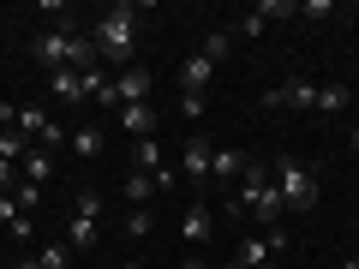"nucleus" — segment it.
Masks as SVG:
<instances>
[{"mask_svg":"<svg viewBox=\"0 0 359 269\" xmlns=\"http://www.w3.org/2000/svg\"><path fill=\"white\" fill-rule=\"evenodd\" d=\"M36 192H42V186H30V179H18V186H13V198H18V209H25V216L36 209Z\"/></svg>","mask_w":359,"mask_h":269,"instance_id":"obj_25","label":"nucleus"},{"mask_svg":"<svg viewBox=\"0 0 359 269\" xmlns=\"http://www.w3.org/2000/svg\"><path fill=\"white\" fill-rule=\"evenodd\" d=\"M102 144H108L102 126H78V132H72V150H78V156H102Z\"/></svg>","mask_w":359,"mask_h":269,"instance_id":"obj_19","label":"nucleus"},{"mask_svg":"<svg viewBox=\"0 0 359 269\" xmlns=\"http://www.w3.org/2000/svg\"><path fill=\"white\" fill-rule=\"evenodd\" d=\"M264 269H269V263H264Z\"/></svg>","mask_w":359,"mask_h":269,"instance_id":"obj_36","label":"nucleus"},{"mask_svg":"<svg viewBox=\"0 0 359 269\" xmlns=\"http://www.w3.org/2000/svg\"><path fill=\"white\" fill-rule=\"evenodd\" d=\"M252 36H264V13H257V6L240 18V25H233V42H252Z\"/></svg>","mask_w":359,"mask_h":269,"instance_id":"obj_22","label":"nucleus"},{"mask_svg":"<svg viewBox=\"0 0 359 269\" xmlns=\"http://www.w3.org/2000/svg\"><path fill=\"white\" fill-rule=\"evenodd\" d=\"M150 198H156V179L132 167V174H126V204H132V209H144V204H150Z\"/></svg>","mask_w":359,"mask_h":269,"instance_id":"obj_18","label":"nucleus"},{"mask_svg":"<svg viewBox=\"0 0 359 269\" xmlns=\"http://www.w3.org/2000/svg\"><path fill=\"white\" fill-rule=\"evenodd\" d=\"M90 42H96V60H108V66L126 72L132 42H138V13H132V6H108V13L96 18V30H90Z\"/></svg>","mask_w":359,"mask_h":269,"instance_id":"obj_1","label":"nucleus"},{"mask_svg":"<svg viewBox=\"0 0 359 269\" xmlns=\"http://www.w3.org/2000/svg\"><path fill=\"white\" fill-rule=\"evenodd\" d=\"M48 90H54V102L78 108L84 102V72H48Z\"/></svg>","mask_w":359,"mask_h":269,"instance_id":"obj_13","label":"nucleus"},{"mask_svg":"<svg viewBox=\"0 0 359 269\" xmlns=\"http://www.w3.org/2000/svg\"><path fill=\"white\" fill-rule=\"evenodd\" d=\"M126 233L144 240V233H150V209H126Z\"/></svg>","mask_w":359,"mask_h":269,"instance_id":"obj_26","label":"nucleus"},{"mask_svg":"<svg viewBox=\"0 0 359 269\" xmlns=\"http://www.w3.org/2000/svg\"><path fill=\"white\" fill-rule=\"evenodd\" d=\"M264 108L269 114H282V108H318V84L311 78H287V84L264 90Z\"/></svg>","mask_w":359,"mask_h":269,"instance_id":"obj_4","label":"nucleus"},{"mask_svg":"<svg viewBox=\"0 0 359 269\" xmlns=\"http://www.w3.org/2000/svg\"><path fill=\"white\" fill-rule=\"evenodd\" d=\"M180 233H186V245H210V233H216V216H210V204H186V216H180Z\"/></svg>","mask_w":359,"mask_h":269,"instance_id":"obj_7","label":"nucleus"},{"mask_svg":"<svg viewBox=\"0 0 359 269\" xmlns=\"http://www.w3.org/2000/svg\"><path fill=\"white\" fill-rule=\"evenodd\" d=\"M25 150H30V138H25V132H0V162H25Z\"/></svg>","mask_w":359,"mask_h":269,"instance_id":"obj_20","label":"nucleus"},{"mask_svg":"<svg viewBox=\"0 0 359 269\" xmlns=\"http://www.w3.org/2000/svg\"><path fill=\"white\" fill-rule=\"evenodd\" d=\"M180 269H210V263H204V257H186V263H180Z\"/></svg>","mask_w":359,"mask_h":269,"instance_id":"obj_30","label":"nucleus"},{"mask_svg":"<svg viewBox=\"0 0 359 269\" xmlns=\"http://www.w3.org/2000/svg\"><path fill=\"white\" fill-rule=\"evenodd\" d=\"M18 216H25V209H18V198H13V192H0V221H6V228H13Z\"/></svg>","mask_w":359,"mask_h":269,"instance_id":"obj_28","label":"nucleus"},{"mask_svg":"<svg viewBox=\"0 0 359 269\" xmlns=\"http://www.w3.org/2000/svg\"><path fill=\"white\" fill-rule=\"evenodd\" d=\"M210 156H216V150H210L204 138H192L186 150H180V174L192 179V186H204V179H210Z\"/></svg>","mask_w":359,"mask_h":269,"instance_id":"obj_8","label":"nucleus"},{"mask_svg":"<svg viewBox=\"0 0 359 269\" xmlns=\"http://www.w3.org/2000/svg\"><path fill=\"white\" fill-rule=\"evenodd\" d=\"M180 114H186V120H198V114H204V96H192V90H180Z\"/></svg>","mask_w":359,"mask_h":269,"instance_id":"obj_27","label":"nucleus"},{"mask_svg":"<svg viewBox=\"0 0 359 269\" xmlns=\"http://www.w3.org/2000/svg\"><path fill=\"white\" fill-rule=\"evenodd\" d=\"M245 162H252L245 150H216L210 156V179H216V186H233V179L245 174Z\"/></svg>","mask_w":359,"mask_h":269,"instance_id":"obj_11","label":"nucleus"},{"mask_svg":"<svg viewBox=\"0 0 359 269\" xmlns=\"http://www.w3.org/2000/svg\"><path fill=\"white\" fill-rule=\"evenodd\" d=\"M120 132H126V138H156V108L150 102H132V108H120Z\"/></svg>","mask_w":359,"mask_h":269,"instance_id":"obj_9","label":"nucleus"},{"mask_svg":"<svg viewBox=\"0 0 359 269\" xmlns=\"http://www.w3.org/2000/svg\"><path fill=\"white\" fill-rule=\"evenodd\" d=\"M257 13H264V25H269V18H294V13H299V0H264Z\"/></svg>","mask_w":359,"mask_h":269,"instance_id":"obj_23","label":"nucleus"},{"mask_svg":"<svg viewBox=\"0 0 359 269\" xmlns=\"http://www.w3.org/2000/svg\"><path fill=\"white\" fill-rule=\"evenodd\" d=\"M126 269H144V263H126Z\"/></svg>","mask_w":359,"mask_h":269,"instance_id":"obj_34","label":"nucleus"},{"mask_svg":"<svg viewBox=\"0 0 359 269\" xmlns=\"http://www.w3.org/2000/svg\"><path fill=\"white\" fill-rule=\"evenodd\" d=\"M66 263H72V245H48V251H42V269H66Z\"/></svg>","mask_w":359,"mask_h":269,"instance_id":"obj_24","label":"nucleus"},{"mask_svg":"<svg viewBox=\"0 0 359 269\" xmlns=\"http://www.w3.org/2000/svg\"><path fill=\"white\" fill-rule=\"evenodd\" d=\"M132 167H138V174H168V162H162V144L156 138H138V150H132Z\"/></svg>","mask_w":359,"mask_h":269,"instance_id":"obj_15","label":"nucleus"},{"mask_svg":"<svg viewBox=\"0 0 359 269\" xmlns=\"http://www.w3.org/2000/svg\"><path fill=\"white\" fill-rule=\"evenodd\" d=\"M18 167H25V179H30V186H42V179L54 174V150H42V144H30V150H25V162H18Z\"/></svg>","mask_w":359,"mask_h":269,"instance_id":"obj_16","label":"nucleus"},{"mask_svg":"<svg viewBox=\"0 0 359 269\" xmlns=\"http://www.w3.org/2000/svg\"><path fill=\"white\" fill-rule=\"evenodd\" d=\"M228 48H233V30H210L198 54H204V60H228Z\"/></svg>","mask_w":359,"mask_h":269,"instance_id":"obj_21","label":"nucleus"},{"mask_svg":"<svg viewBox=\"0 0 359 269\" xmlns=\"http://www.w3.org/2000/svg\"><path fill=\"white\" fill-rule=\"evenodd\" d=\"M347 102H353V90H347V84H318V114H341Z\"/></svg>","mask_w":359,"mask_h":269,"instance_id":"obj_17","label":"nucleus"},{"mask_svg":"<svg viewBox=\"0 0 359 269\" xmlns=\"http://www.w3.org/2000/svg\"><path fill=\"white\" fill-rule=\"evenodd\" d=\"M114 96H120V108L150 102V66H126V72L114 78Z\"/></svg>","mask_w":359,"mask_h":269,"instance_id":"obj_6","label":"nucleus"},{"mask_svg":"<svg viewBox=\"0 0 359 269\" xmlns=\"http://www.w3.org/2000/svg\"><path fill=\"white\" fill-rule=\"evenodd\" d=\"M347 144H353V150H359V126H353V138H347Z\"/></svg>","mask_w":359,"mask_h":269,"instance_id":"obj_33","label":"nucleus"},{"mask_svg":"<svg viewBox=\"0 0 359 269\" xmlns=\"http://www.w3.org/2000/svg\"><path fill=\"white\" fill-rule=\"evenodd\" d=\"M282 209H287V204H282V192H276V179H269V186H264V192H257V204L245 209V216H257V221H264V233H269V228H276V216H282Z\"/></svg>","mask_w":359,"mask_h":269,"instance_id":"obj_14","label":"nucleus"},{"mask_svg":"<svg viewBox=\"0 0 359 269\" xmlns=\"http://www.w3.org/2000/svg\"><path fill=\"white\" fill-rule=\"evenodd\" d=\"M269 179H276V192H282L287 209H311V204H318V174H311L306 162H294V156H282Z\"/></svg>","mask_w":359,"mask_h":269,"instance_id":"obj_2","label":"nucleus"},{"mask_svg":"<svg viewBox=\"0 0 359 269\" xmlns=\"http://www.w3.org/2000/svg\"><path fill=\"white\" fill-rule=\"evenodd\" d=\"M18 269H42V257H25V263H18Z\"/></svg>","mask_w":359,"mask_h":269,"instance_id":"obj_31","label":"nucleus"},{"mask_svg":"<svg viewBox=\"0 0 359 269\" xmlns=\"http://www.w3.org/2000/svg\"><path fill=\"white\" fill-rule=\"evenodd\" d=\"M13 126L25 132L30 144H42V132L54 126V114H48V108H42V102H25V108H18V120H13Z\"/></svg>","mask_w":359,"mask_h":269,"instance_id":"obj_12","label":"nucleus"},{"mask_svg":"<svg viewBox=\"0 0 359 269\" xmlns=\"http://www.w3.org/2000/svg\"><path fill=\"white\" fill-rule=\"evenodd\" d=\"M210 78H216V60H204V54H192V60H180V90H192V96H204Z\"/></svg>","mask_w":359,"mask_h":269,"instance_id":"obj_10","label":"nucleus"},{"mask_svg":"<svg viewBox=\"0 0 359 269\" xmlns=\"http://www.w3.org/2000/svg\"><path fill=\"white\" fill-rule=\"evenodd\" d=\"M96 216H102V198L96 192H84L78 198V209H72V221H66V245H72V251H90V245H96Z\"/></svg>","mask_w":359,"mask_h":269,"instance_id":"obj_3","label":"nucleus"},{"mask_svg":"<svg viewBox=\"0 0 359 269\" xmlns=\"http://www.w3.org/2000/svg\"><path fill=\"white\" fill-rule=\"evenodd\" d=\"M341 269H359V257H347V263H341Z\"/></svg>","mask_w":359,"mask_h":269,"instance_id":"obj_32","label":"nucleus"},{"mask_svg":"<svg viewBox=\"0 0 359 269\" xmlns=\"http://www.w3.org/2000/svg\"><path fill=\"white\" fill-rule=\"evenodd\" d=\"M13 120H18V108H13V102H0V132H13Z\"/></svg>","mask_w":359,"mask_h":269,"instance_id":"obj_29","label":"nucleus"},{"mask_svg":"<svg viewBox=\"0 0 359 269\" xmlns=\"http://www.w3.org/2000/svg\"><path fill=\"white\" fill-rule=\"evenodd\" d=\"M276 251H287V233H282V228H269V233H252V240H245L240 251H233V263H240V269H264Z\"/></svg>","mask_w":359,"mask_h":269,"instance_id":"obj_5","label":"nucleus"},{"mask_svg":"<svg viewBox=\"0 0 359 269\" xmlns=\"http://www.w3.org/2000/svg\"><path fill=\"white\" fill-rule=\"evenodd\" d=\"M233 269H240V263H233Z\"/></svg>","mask_w":359,"mask_h":269,"instance_id":"obj_35","label":"nucleus"}]
</instances>
